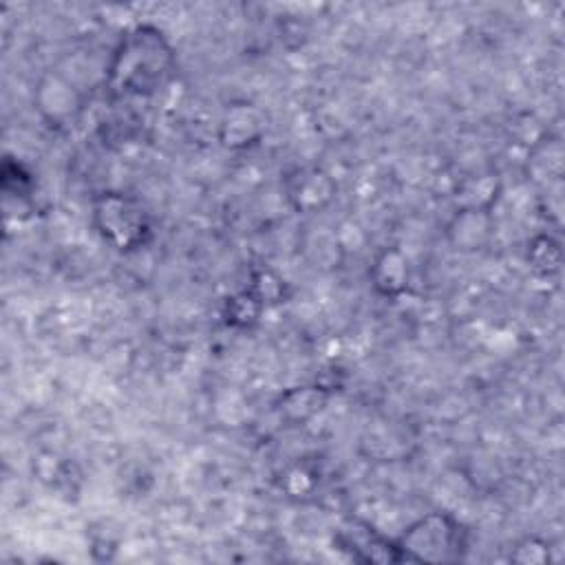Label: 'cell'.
<instances>
[{
  "instance_id": "9",
  "label": "cell",
  "mask_w": 565,
  "mask_h": 565,
  "mask_svg": "<svg viewBox=\"0 0 565 565\" xmlns=\"http://www.w3.org/2000/svg\"><path fill=\"white\" fill-rule=\"evenodd\" d=\"M327 399V391L320 386H298L280 395L278 411L291 422H305L316 415Z\"/></svg>"
},
{
  "instance_id": "10",
  "label": "cell",
  "mask_w": 565,
  "mask_h": 565,
  "mask_svg": "<svg viewBox=\"0 0 565 565\" xmlns=\"http://www.w3.org/2000/svg\"><path fill=\"white\" fill-rule=\"evenodd\" d=\"M260 311H263V302L249 289H245L227 300L225 320L227 324H234V327H249L258 320Z\"/></svg>"
},
{
  "instance_id": "4",
  "label": "cell",
  "mask_w": 565,
  "mask_h": 565,
  "mask_svg": "<svg viewBox=\"0 0 565 565\" xmlns=\"http://www.w3.org/2000/svg\"><path fill=\"white\" fill-rule=\"evenodd\" d=\"M335 183L322 168H298L287 179V199L296 212L313 214L333 201Z\"/></svg>"
},
{
  "instance_id": "5",
  "label": "cell",
  "mask_w": 565,
  "mask_h": 565,
  "mask_svg": "<svg viewBox=\"0 0 565 565\" xmlns=\"http://www.w3.org/2000/svg\"><path fill=\"white\" fill-rule=\"evenodd\" d=\"M35 108L38 113L51 124V126H62L68 119L75 117L79 110V95L73 84H68L62 75L57 73H46L38 88H35Z\"/></svg>"
},
{
  "instance_id": "7",
  "label": "cell",
  "mask_w": 565,
  "mask_h": 565,
  "mask_svg": "<svg viewBox=\"0 0 565 565\" xmlns=\"http://www.w3.org/2000/svg\"><path fill=\"white\" fill-rule=\"evenodd\" d=\"M221 141L232 150H243L254 146L263 135L260 115L249 104L227 106L221 119Z\"/></svg>"
},
{
  "instance_id": "1",
  "label": "cell",
  "mask_w": 565,
  "mask_h": 565,
  "mask_svg": "<svg viewBox=\"0 0 565 565\" xmlns=\"http://www.w3.org/2000/svg\"><path fill=\"white\" fill-rule=\"evenodd\" d=\"M106 71L115 95H152L174 71V51L161 29L135 24L119 38Z\"/></svg>"
},
{
  "instance_id": "8",
  "label": "cell",
  "mask_w": 565,
  "mask_h": 565,
  "mask_svg": "<svg viewBox=\"0 0 565 565\" xmlns=\"http://www.w3.org/2000/svg\"><path fill=\"white\" fill-rule=\"evenodd\" d=\"M490 230L488 214L479 207L461 210L448 225V234L457 249H477L486 243Z\"/></svg>"
},
{
  "instance_id": "13",
  "label": "cell",
  "mask_w": 565,
  "mask_h": 565,
  "mask_svg": "<svg viewBox=\"0 0 565 565\" xmlns=\"http://www.w3.org/2000/svg\"><path fill=\"white\" fill-rule=\"evenodd\" d=\"M545 558H547V547L536 539H525L514 552V561L519 563H543Z\"/></svg>"
},
{
  "instance_id": "2",
  "label": "cell",
  "mask_w": 565,
  "mask_h": 565,
  "mask_svg": "<svg viewBox=\"0 0 565 565\" xmlns=\"http://www.w3.org/2000/svg\"><path fill=\"white\" fill-rule=\"evenodd\" d=\"M93 225L115 249L130 252L150 241V221L143 207L128 194L102 192L93 201Z\"/></svg>"
},
{
  "instance_id": "12",
  "label": "cell",
  "mask_w": 565,
  "mask_h": 565,
  "mask_svg": "<svg viewBox=\"0 0 565 565\" xmlns=\"http://www.w3.org/2000/svg\"><path fill=\"white\" fill-rule=\"evenodd\" d=\"M532 249H534V252H541V256H543V258L534 260V267H536V269H541V271H545V274L558 269L561 249H558V245H556L552 238H545V236H543V238L534 241V243H532Z\"/></svg>"
},
{
  "instance_id": "11",
  "label": "cell",
  "mask_w": 565,
  "mask_h": 565,
  "mask_svg": "<svg viewBox=\"0 0 565 565\" xmlns=\"http://www.w3.org/2000/svg\"><path fill=\"white\" fill-rule=\"evenodd\" d=\"M249 291H252V294L263 302V307H265L267 302H276V300H278V296H280V291H282V280H280L278 276H274L271 271L263 269V271H258V274L254 276Z\"/></svg>"
},
{
  "instance_id": "6",
  "label": "cell",
  "mask_w": 565,
  "mask_h": 565,
  "mask_svg": "<svg viewBox=\"0 0 565 565\" xmlns=\"http://www.w3.org/2000/svg\"><path fill=\"white\" fill-rule=\"evenodd\" d=\"M408 276H411L408 260L404 252L397 247H384L382 252H377L369 269L373 289L386 298H395L402 291H406Z\"/></svg>"
},
{
  "instance_id": "3",
  "label": "cell",
  "mask_w": 565,
  "mask_h": 565,
  "mask_svg": "<svg viewBox=\"0 0 565 565\" xmlns=\"http://www.w3.org/2000/svg\"><path fill=\"white\" fill-rule=\"evenodd\" d=\"M461 527L446 514L430 512L415 521L397 541L404 558L448 561L461 547Z\"/></svg>"
}]
</instances>
